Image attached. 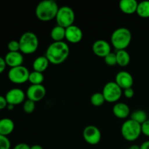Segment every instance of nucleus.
I'll list each match as a JSON object with an SVG mask.
<instances>
[{"mask_svg":"<svg viewBox=\"0 0 149 149\" xmlns=\"http://www.w3.org/2000/svg\"><path fill=\"white\" fill-rule=\"evenodd\" d=\"M26 94L19 88H13L7 91L5 95V98L8 104L13 105H19L23 102L24 103L25 99H26Z\"/></svg>","mask_w":149,"mask_h":149,"instance_id":"nucleus-11","label":"nucleus"},{"mask_svg":"<svg viewBox=\"0 0 149 149\" xmlns=\"http://www.w3.org/2000/svg\"><path fill=\"white\" fill-rule=\"evenodd\" d=\"M90 102L93 106L99 107L104 104L106 100L102 93H95L90 97Z\"/></svg>","mask_w":149,"mask_h":149,"instance_id":"nucleus-25","label":"nucleus"},{"mask_svg":"<svg viewBox=\"0 0 149 149\" xmlns=\"http://www.w3.org/2000/svg\"><path fill=\"white\" fill-rule=\"evenodd\" d=\"M7 105H8V103H7L5 97L0 95V110H2V109L7 108Z\"/></svg>","mask_w":149,"mask_h":149,"instance_id":"nucleus-32","label":"nucleus"},{"mask_svg":"<svg viewBox=\"0 0 149 149\" xmlns=\"http://www.w3.org/2000/svg\"><path fill=\"white\" fill-rule=\"evenodd\" d=\"M31 146L28 145L27 143H20L17 144L15 146V147L13 149H30Z\"/></svg>","mask_w":149,"mask_h":149,"instance_id":"nucleus-33","label":"nucleus"},{"mask_svg":"<svg viewBox=\"0 0 149 149\" xmlns=\"http://www.w3.org/2000/svg\"><path fill=\"white\" fill-rule=\"evenodd\" d=\"M59 8L58 3L54 0H43L36 6L35 15L41 21H50L55 19Z\"/></svg>","mask_w":149,"mask_h":149,"instance_id":"nucleus-2","label":"nucleus"},{"mask_svg":"<svg viewBox=\"0 0 149 149\" xmlns=\"http://www.w3.org/2000/svg\"><path fill=\"white\" fill-rule=\"evenodd\" d=\"M4 58L7 65L10 68L23 65L24 61L23 54L20 52H8Z\"/></svg>","mask_w":149,"mask_h":149,"instance_id":"nucleus-15","label":"nucleus"},{"mask_svg":"<svg viewBox=\"0 0 149 149\" xmlns=\"http://www.w3.org/2000/svg\"><path fill=\"white\" fill-rule=\"evenodd\" d=\"M113 115L116 118L120 119H124L127 118L130 113V109L128 105L125 103H117L113 106L112 109Z\"/></svg>","mask_w":149,"mask_h":149,"instance_id":"nucleus-17","label":"nucleus"},{"mask_svg":"<svg viewBox=\"0 0 149 149\" xmlns=\"http://www.w3.org/2000/svg\"><path fill=\"white\" fill-rule=\"evenodd\" d=\"M117 65L121 67L127 66L130 62V55L126 49L117 50L116 52Z\"/></svg>","mask_w":149,"mask_h":149,"instance_id":"nucleus-20","label":"nucleus"},{"mask_svg":"<svg viewBox=\"0 0 149 149\" xmlns=\"http://www.w3.org/2000/svg\"><path fill=\"white\" fill-rule=\"evenodd\" d=\"M7 109H8L9 111H13V109H15V106H13V105H11V104H8L7 106Z\"/></svg>","mask_w":149,"mask_h":149,"instance_id":"nucleus-37","label":"nucleus"},{"mask_svg":"<svg viewBox=\"0 0 149 149\" xmlns=\"http://www.w3.org/2000/svg\"><path fill=\"white\" fill-rule=\"evenodd\" d=\"M35 108H36V105H35V102L32 101V100H25L23 105V109L25 113H31L34 111Z\"/></svg>","mask_w":149,"mask_h":149,"instance_id":"nucleus-26","label":"nucleus"},{"mask_svg":"<svg viewBox=\"0 0 149 149\" xmlns=\"http://www.w3.org/2000/svg\"><path fill=\"white\" fill-rule=\"evenodd\" d=\"M6 66H7V64H6L5 61H4V58H2V57H0V74L4 72Z\"/></svg>","mask_w":149,"mask_h":149,"instance_id":"nucleus-34","label":"nucleus"},{"mask_svg":"<svg viewBox=\"0 0 149 149\" xmlns=\"http://www.w3.org/2000/svg\"><path fill=\"white\" fill-rule=\"evenodd\" d=\"M136 13L142 18L149 17V1H143L138 3Z\"/></svg>","mask_w":149,"mask_h":149,"instance_id":"nucleus-22","label":"nucleus"},{"mask_svg":"<svg viewBox=\"0 0 149 149\" xmlns=\"http://www.w3.org/2000/svg\"><path fill=\"white\" fill-rule=\"evenodd\" d=\"M11 143L7 136L0 135V149H10Z\"/></svg>","mask_w":149,"mask_h":149,"instance_id":"nucleus-29","label":"nucleus"},{"mask_svg":"<svg viewBox=\"0 0 149 149\" xmlns=\"http://www.w3.org/2000/svg\"><path fill=\"white\" fill-rule=\"evenodd\" d=\"M103 96L106 102L116 103L122 95V90L115 81H109L103 89Z\"/></svg>","mask_w":149,"mask_h":149,"instance_id":"nucleus-8","label":"nucleus"},{"mask_svg":"<svg viewBox=\"0 0 149 149\" xmlns=\"http://www.w3.org/2000/svg\"><path fill=\"white\" fill-rule=\"evenodd\" d=\"M7 49L9 52H20V43L19 41L11 40L7 44Z\"/></svg>","mask_w":149,"mask_h":149,"instance_id":"nucleus-28","label":"nucleus"},{"mask_svg":"<svg viewBox=\"0 0 149 149\" xmlns=\"http://www.w3.org/2000/svg\"><path fill=\"white\" fill-rule=\"evenodd\" d=\"M124 95H125V97H127V98H132V97L134 96V95H135V92H134V90L131 87V88H128V89H126V90H124Z\"/></svg>","mask_w":149,"mask_h":149,"instance_id":"nucleus-31","label":"nucleus"},{"mask_svg":"<svg viewBox=\"0 0 149 149\" xmlns=\"http://www.w3.org/2000/svg\"><path fill=\"white\" fill-rule=\"evenodd\" d=\"M55 20L57 25L66 29L74 25L75 21V13L72 8L68 6H63L60 7L58 10Z\"/></svg>","mask_w":149,"mask_h":149,"instance_id":"nucleus-6","label":"nucleus"},{"mask_svg":"<svg viewBox=\"0 0 149 149\" xmlns=\"http://www.w3.org/2000/svg\"><path fill=\"white\" fill-rule=\"evenodd\" d=\"M30 149H44L43 147L40 145H38V144H36V145H33L31 146Z\"/></svg>","mask_w":149,"mask_h":149,"instance_id":"nucleus-36","label":"nucleus"},{"mask_svg":"<svg viewBox=\"0 0 149 149\" xmlns=\"http://www.w3.org/2000/svg\"><path fill=\"white\" fill-rule=\"evenodd\" d=\"M93 52L95 55L100 58H105L111 52V45L107 41L103 39H98L93 43Z\"/></svg>","mask_w":149,"mask_h":149,"instance_id":"nucleus-14","label":"nucleus"},{"mask_svg":"<svg viewBox=\"0 0 149 149\" xmlns=\"http://www.w3.org/2000/svg\"><path fill=\"white\" fill-rule=\"evenodd\" d=\"M122 135L127 141L133 142L136 141L142 133L141 125L131 119L125 121L121 127Z\"/></svg>","mask_w":149,"mask_h":149,"instance_id":"nucleus-5","label":"nucleus"},{"mask_svg":"<svg viewBox=\"0 0 149 149\" xmlns=\"http://www.w3.org/2000/svg\"><path fill=\"white\" fill-rule=\"evenodd\" d=\"M115 82L122 90L131 88L134 84V79L130 73L125 71H119L115 77Z\"/></svg>","mask_w":149,"mask_h":149,"instance_id":"nucleus-12","label":"nucleus"},{"mask_svg":"<svg viewBox=\"0 0 149 149\" xmlns=\"http://www.w3.org/2000/svg\"><path fill=\"white\" fill-rule=\"evenodd\" d=\"M44 79H45V78H44L43 73L38 72V71H35L30 72L29 81L31 84H33V85L42 84Z\"/></svg>","mask_w":149,"mask_h":149,"instance_id":"nucleus-24","label":"nucleus"},{"mask_svg":"<svg viewBox=\"0 0 149 149\" xmlns=\"http://www.w3.org/2000/svg\"><path fill=\"white\" fill-rule=\"evenodd\" d=\"M130 119L135 122L142 125L146 120H148V116L143 110H135L130 115Z\"/></svg>","mask_w":149,"mask_h":149,"instance_id":"nucleus-23","label":"nucleus"},{"mask_svg":"<svg viewBox=\"0 0 149 149\" xmlns=\"http://www.w3.org/2000/svg\"><path fill=\"white\" fill-rule=\"evenodd\" d=\"M141 130H142V133L145 136L149 137V119L141 125Z\"/></svg>","mask_w":149,"mask_h":149,"instance_id":"nucleus-30","label":"nucleus"},{"mask_svg":"<svg viewBox=\"0 0 149 149\" xmlns=\"http://www.w3.org/2000/svg\"><path fill=\"white\" fill-rule=\"evenodd\" d=\"M138 2L136 0H122L119 1V7L121 11L126 15L136 13Z\"/></svg>","mask_w":149,"mask_h":149,"instance_id":"nucleus-16","label":"nucleus"},{"mask_svg":"<svg viewBox=\"0 0 149 149\" xmlns=\"http://www.w3.org/2000/svg\"><path fill=\"white\" fill-rule=\"evenodd\" d=\"M50 63L46 56L37 57L33 62V71L43 73L47 69L49 64Z\"/></svg>","mask_w":149,"mask_h":149,"instance_id":"nucleus-19","label":"nucleus"},{"mask_svg":"<svg viewBox=\"0 0 149 149\" xmlns=\"http://www.w3.org/2000/svg\"><path fill=\"white\" fill-rule=\"evenodd\" d=\"M29 69L24 65H20V66L11 68L8 71L7 77L9 80L12 83H14L16 84H22L26 83L29 81Z\"/></svg>","mask_w":149,"mask_h":149,"instance_id":"nucleus-7","label":"nucleus"},{"mask_svg":"<svg viewBox=\"0 0 149 149\" xmlns=\"http://www.w3.org/2000/svg\"><path fill=\"white\" fill-rule=\"evenodd\" d=\"M132 40V33L127 28L121 27L116 29L112 33L111 37V45L117 50L126 49Z\"/></svg>","mask_w":149,"mask_h":149,"instance_id":"nucleus-3","label":"nucleus"},{"mask_svg":"<svg viewBox=\"0 0 149 149\" xmlns=\"http://www.w3.org/2000/svg\"><path fill=\"white\" fill-rule=\"evenodd\" d=\"M20 52L26 55L33 54L39 47V39L34 33L27 31L23 33L19 39Z\"/></svg>","mask_w":149,"mask_h":149,"instance_id":"nucleus-4","label":"nucleus"},{"mask_svg":"<svg viewBox=\"0 0 149 149\" xmlns=\"http://www.w3.org/2000/svg\"><path fill=\"white\" fill-rule=\"evenodd\" d=\"M26 94L28 99L36 103L42 100L45 97L46 88L44 87L43 84H38V85L31 84L27 89Z\"/></svg>","mask_w":149,"mask_h":149,"instance_id":"nucleus-10","label":"nucleus"},{"mask_svg":"<svg viewBox=\"0 0 149 149\" xmlns=\"http://www.w3.org/2000/svg\"><path fill=\"white\" fill-rule=\"evenodd\" d=\"M141 149H149V141H145L140 146Z\"/></svg>","mask_w":149,"mask_h":149,"instance_id":"nucleus-35","label":"nucleus"},{"mask_svg":"<svg viewBox=\"0 0 149 149\" xmlns=\"http://www.w3.org/2000/svg\"><path fill=\"white\" fill-rule=\"evenodd\" d=\"M83 138L90 145H97L101 140V132L97 127L88 125L83 130Z\"/></svg>","mask_w":149,"mask_h":149,"instance_id":"nucleus-9","label":"nucleus"},{"mask_svg":"<svg viewBox=\"0 0 149 149\" xmlns=\"http://www.w3.org/2000/svg\"><path fill=\"white\" fill-rule=\"evenodd\" d=\"M50 37L54 42H63L65 38V29L57 25L51 30Z\"/></svg>","mask_w":149,"mask_h":149,"instance_id":"nucleus-21","label":"nucleus"},{"mask_svg":"<svg viewBox=\"0 0 149 149\" xmlns=\"http://www.w3.org/2000/svg\"><path fill=\"white\" fill-rule=\"evenodd\" d=\"M83 38V32L79 27L75 25L65 29V38L68 42L72 44L79 43Z\"/></svg>","mask_w":149,"mask_h":149,"instance_id":"nucleus-13","label":"nucleus"},{"mask_svg":"<svg viewBox=\"0 0 149 149\" xmlns=\"http://www.w3.org/2000/svg\"><path fill=\"white\" fill-rule=\"evenodd\" d=\"M128 149H141L140 148V146L138 145H132Z\"/></svg>","mask_w":149,"mask_h":149,"instance_id":"nucleus-38","label":"nucleus"},{"mask_svg":"<svg viewBox=\"0 0 149 149\" xmlns=\"http://www.w3.org/2000/svg\"><path fill=\"white\" fill-rule=\"evenodd\" d=\"M70 48L65 42H53L48 46L45 56L53 65H60L69 56Z\"/></svg>","mask_w":149,"mask_h":149,"instance_id":"nucleus-1","label":"nucleus"},{"mask_svg":"<svg viewBox=\"0 0 149 149\" xmlns=\"http://www.w3.org/2000/svg\"><path fill=\"white\" fill-rule=\"evenodd\" d=\"M104 61L105 63L109 66H114V65H117L116 53H114V52H111L110 53L108 54L104 58Z\"/></svg>","mask_w":149,"mask_h":149,"instance_id":"nucleus-27","label":"nucleus"},{"mask_svg":"<svg viewBox=\"0 0 149 149\" xmlns=\"http://www.w3.org/2000/svg\"><path fill=\"white\" fill-rule=\"evenodd\" d=\"M15 129V123L11 119L3 118L0 119V135L8 136Z\"/></svg>","mask_w":149,"mask_h":149,"instance_id":"nucleus-18","label":"nucleus"}]
</instances>
